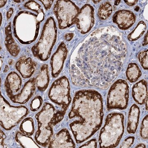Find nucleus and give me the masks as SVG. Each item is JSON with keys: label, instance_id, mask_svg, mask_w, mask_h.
<instances>
[{"label": "nucleus", "instance_id": "nucleus-1", "mask_svg": "<svg viewBox=\"0 0 148 148\" xmlns=\"http://www.w3.org/2000/svg\"><path fill=\"white\" fill-rule=\"evenodd\" d=\"M127 52L122 34L116 27L96 29L83 43L72 62L73 84L108 87L120 72Z\"/></svg>", "mask_w": 148, "mask_h": 148}, {"label": "nucleus", "instance_id": "nucleus-2", "mask_svg": "<svg viewBox=\"0 0 148 148\" xmlns=\"http://www.w3.org/2000/svg\"><path fill=\"white\" fill-rule=\"evenodd\" d=\"M102 96L98 91L83 90L74 95L71 110L69 114V124L76 142L83 143L100 129L103 123Z\"/></svg>", "mask_w": 148, "mask_h": 148}, {"label": "nucleus", "instance_id": "nucleus-3", "mask_svg": "<svg viewBox=\"0 0 148 148\" xmlns=\"http://www.w3.org/2000/svg\"><path fill=\"white\" fill-rule=\"evenodd\" d=\"M64 115L61 111L56 110L50 103L44 104L42 110L36 115L38 125L35 137L37 143L43 147L49 144L53 137L52 125L60 122Z\"/></svg>", "mask_w": 148, "mask_h": 148}, {"label": "nucleus", "instance_id": "nucleus-4", "mask_svg": "<svg viewBox=\"0 0 148 148\" xmlns=\"http://www.w3.org/2000/svg\"><path fill=\"white\" fill-rule=\"evenodd\" d=\"M41 22L38 15L30 12H21L14 20V36L23 44L33 42L38 36Z\"/></svg>", "mask_w": 148, "mask_h": 148}, {"label": "nucleus", "instance_id": "nucleus-5", "mask_svg": "<svg viewBox=\"0 0 148 148\" xmlns=\"http://www.w3.org/2000/svg\"><path fill=\"white\" fill-rule=\"evenodd\" d=\"M124 116L120 113L109 114L100 132L101 148H115L118 145L124 132Z\"/></svg>", "mask_w": 148, "mask_h": 148}, {"label": "nucleus", "instance_id": "nucleus-6", "mask_svg": "<svg viewBox=\"0 0 148 148\" xmlns=\"http://www.w3.org/2000/svg\"><path fill=\"white\" fill-rule=\"evenodd\" d=\"M57 34L55 20L53 17H49L44 25L38 41L32 48L34 56L42 61H47L56 42Z\"/></svg>", "mask_w": 148, "mask_h": 148}, {"label": "nucleus", "instance_id": "nucleus-7", "mask_svg": "<svg viewBox=\"0 0 148 148\" xmlns=\"http://www.w3.org/2000/svg\"><path fill=\"white\" fill-rule=\"evenodd\" d=\"M29 110L25 106H11L1 94V125L4 129L10 130L15 127L27 116Z\"/></svg>", "mask_w": 148, "mask_h": 148}, {"label": "nucleus", "instance_id": "nucleus-8", "mask_svg": "<svg viewBox=\"0 0 148 148\" xmlns=\"http://www.w3.org/2000/svg\"><path fill=\"white\" fill-rule=\"evenodd\" d=\"M48 97L53 103L61 107L60 111L65 114L71 102L70 83L66 77L59 78L53 83Z\"/></svg>", "mask_w": 148, "mask_h": 148}, {"label": "nucleus", "instance_id": "nucleus-9", "mask_svg": "<svg viewBox=\"0 0 148 148\" xmlns=\"http://www.w3.org/2000/svg\"><path fill=\"white\" fill-rule=\"evenodd\" d=\"M129 88L127 82L120 79L112 85L107 97L108 110L113 109L125 110L129 101Z\"/></svg>", "mask_w": 148, "mask_h": 148}, {"label": "nucleus", "instance_id": "nucleus-10", "mask_svg": "<svg viewBox=\"0 0 148 148\" xmlns=\"http://www.w3.org/2000/svg\"><path fill=\"white\" fill-rule=\"evenodd\" d=\"M79 10V8L72 1H57L53 12L58 20L59 29H66L75 24Z\"/></svg>", "mask_w": 148, "mask_h": 148}, {"label": "nucleus", "instance_id": "nucleus-11", "mask_svg": "<svg viewBox=\"0 0 148 148\" xmlns=\"http://www.w3.org/2000/svg\"><path fill=\"white\" fill-rule=\"evenodd\" d=\"M94 9L92 6L86 4L80 10L75 24L80 32L83 34L88 33L94 24Z\"/></svg>", "mask_w": 148, "mask_h": 148}, {"label": "nucleus", "instance_id": "nucleus-12", "mask_svg": "<svg viewBox=\"0 0 148 148\" xmlns=\"http://www.w3.org/2000/svg\"><path fill=\"white\" fill-rule=\"evenodd\" d=\"M68 53V50L66 44L64 42H61L51 59V75L53 77H57L61 73Z\"/></svg>", "mask_w": 148, "mask_h": 148}, {"label": "nucleus", "instance_id": "nucleus-13", "mask_svg": "<svg viewBox=\"0 0 148 148\" xmlns=\"http://www.w3.org/2000/svg\"><path fill=\"white\" fill-rule=\"evenodd\" d=\"M75 144L68 130L64 128L52 137L48 148H75Z\"/></svg>", "mask_w": 148, "mask_h": 148}, {"label": "nucleus", "instance_id": "nucleus-14", "mask_svg": "<svg viewBox=\"0 0 148 148\" xmlns=\"http://www.w3.org/2000/svg\"><path fill=\"white\" fill-rule=\"evenodd\" d=\"M136 16L131 11L121 10L116 12L113 17V21L121 30H127L135 23Z\"/></svg>", "mask_w": 148, "mask_h": 148}, {"label": "nucleus", "instance_id": "nucleus-15", "mask_svg": "<svg viewBox=\"0 0 148 148\" xmlns=\"http://www.w3.org/2000/svg\"><path fill=\"white\" fill-rule=\"evenodd\" d=\"M34 78L31 79L25 83L21 92L10 98L13 103L20 104L27 103L34 95L36 90Z\"/></svg>", "mask_w": 148, "mask_h": 148}, {"label": "nucleus", "instance_id": "nucleus-16", "mask_svg": "<svg viewBox=\"0 0 148 148\" xmlns=\"http://www.w3.org/2000/svg\"><path fill=\"white\" fill-rule=\"evenodd\" d=\"M37 64L30 57L21 56L16 62V70L24 78H29L32 76L36 69Z\"/></svg>", "mask_w": 148, "mask_h": 148}, {"label": "nucleus", "instance_id": "nucleus-17", "mask_svg": "<svg viewBox=\"0 0 148 148\" xmlns=\"http://www.w3.org/2000/svg\"><path fill=\"white\" fill-rule=\"evenodd\" d=\"M22 84L20 77L15 72L8 74L5 82V89L9 98L15 95L20 90Z\"/></svg>", "mask_w": 148, "mask_h": 148}, {"label": "nucleus", "instance_id": "nucleus-18", "mask_svg": "<svg viewBox=\"0 0 148 148\" xmlns=\"http://www.w3.org/2000/svg\"><path fill=\"white\" fill-rule=\"evenodd\" d=\"M132 96L138 104L142 105L145 103L148 98L147 82L142 79L135 84L132 88Z\"/></svg>", "mask_w": 148, "mask_h": 148}, {"label": "nucleus", "instance_id": "nucleus-19", "mask_svg": "<svg viewBox=\"0 0 148 148\" xmlns=\"http://www.w3.org/2000/svg\"><path fill=\"white\" fill-rule=\"evenodd\" d=\"M140 110L136 104H133L130 109L128 114L127 131L129 134H135L138 129L140 119Z\"/></svg>", "mask_w": 148, "mask_h": 148}, {"label": "nucleus", "instance_id": "nucleus-20", "mask_svg": "<svg viewBox=\"0 0 148 148\" xmlns=\"http://www.w3.org/2000/svg\"><path fill=\"white\" fill-rule=\"evenodd\" d=\"M36 86L41 92L46 90L49 82L48 65L43 64L41 67L39 73L35 79Z\"/></svg>", "mask_w": 148, "mask_h": 148}, {"label": "nucleus", "instance_id": "nucleus-21", "mask_svg": "<svg viewBox=\"0 0 148 148\" xmlns=\"http://www.w3.org/2000/svg\"><path fill=\"white\" fill-rule=\"evenodd\" d=\"M5 44L7 49L10 53L14 57H16L20 52V47L14 39L12 34L11 23L5 28Z\"/></svg>", "mask_w": 148, "mask_h": 148}, {"label": "nucleus", "instance_id": "nucleus-22", "mask_svg": "<svg viewBox=\"0 0 148 148\" xmlns=\"http://www.w3.org/2000/svg\"><path fill=\"white\" fill-rule=\"evenodd\" d=\"M15 139L22 148H40L31 137L21 132H17L15 135Z\"/></svg>", "mask_w": 148, "mask_h": 148}, {"label": "nucleus", "instance_id": "nucleus-23", "mask_svg": "<svg viewBox=\"0 0 148 148\" xmlns=\"http://www.w3.org/2000/svg\"><path fill=\"white\" fill-rule=\"evenodd\" d=\"M142 73L137 64L130 63L128 65L126 71V77L130 82H136L139 79Z\"/></svg>", "mask_w": 148, "mask_h": 148}, {"label": "nucleus", "instance_id": "nucleus-24", "mask_svg": "<svg viewBox=\"0 0 148 148\" xmlns=\"http://www.w3.org/2000/svg\"><path fill=\"white\" fill-rule=\"evenodd\" d=\"M19 129L21 133L25 135L28 136L33 135L35 130L34 120L31 117L25 119L21 122Z\"/></svg>", "mask_w": 148, "mask_h": 148}, {"label": "nucleus", "instance_id": "nucleus-25", "mask_svg": "<svg viewBox=\"0 0 148 148\" xmlns=\"http://www.w3.org/2000/svg\"><path fill=\"white\" fill-rule=\"evenodd\" d=\"M147 26L144 21L139 22L137 27L127 36V38L130 41H133L138 40L143 36Z\"/></svg>", "mask_w": 148, "mask_h": 148}, {"label": "nucleus", "instance_id": "nucleus-26", "mask_svg": "<svg viewBox=\"0 0 148 148\" xmlns=\"http://www.w3.org/2000/svg\"><path fill=\"white\" fill-rule=\"evenodd\" d=\"M112 12V7L110 3L106 2L102 3L98 10L99 18L103 20L107 19L110 16Z\"/></svg>", "mask_w": 148, "mask_h": 148}, {"label": "nucleus", "instance_id": "nucleus-27", "mask_svg": "<svg viewBox=\"0 0 148 148\" xmlns=\"http://www.w3.org/2000/svg\"><path fill=\"white\" fill-rule=\"evenodd\" d=\"M24 7L28 9L37 12L38 16L42 21L44 18V13L43 12L41 6L35 1H29L24 5Z\"/></svg>", "mask_w": 148, "mask_h": 148}, {"label": "nucleus", "instance_id": "nucleus-28", "mask_svg": "<svg viewBox=\"0 0 148 148\" xmlns=\"http://www.w3.org/2000/svg\"><path fill=\"white\" fill-rule=\"evenodd\" d=\"M148 117L147 115L143 119L140 130V136L145 140H148Z\"/></svg>", "mask_w": 148, "mask_h": 148}, {"label": "nucleus", "instance_id": "nucleus-29", "mask_svg": "<svg viewBox=\"0 0 148 148\" xmlns=\"http://www.w3.org/2000/svg\"><path fill=\"white\" fill-rule=\"evenodd\" d=\"M42 98L40 96H37L35 97L30 105V109L32 112H36L40 108L42 104Z\"/></svg>", "mask_w": 148, "mask_h": 148}, {"label": "nucleus", "instance_id": "nucleus-30", "mask_svg": "<svg viewBox=\"0 0 148 148\" xmlns=\"http://www.w3.org/2000/svg\"><path fill=\"white\" fill-rule=\"evenodd\" d=\"M148 50H147L143 51L138 55V58L141 66L143 69L146 70H148Z\"/></svg>", "mask_w": 148, "mask_h": 148}, {"label": "nucleus", "instance_id": "nucleus-31", "mask_svg": "<svg viewBox=\"0 0 148 148\" xmlns=\"http://www.w3.org/2000/svg\"><path fill=\"white\" fill-rule=\"evenodd\" d=\"M135 140V137H133V136L128 137L123 142L120 147L130 148L133 145Z\"/></svg>", "mask_w": 148, "mask_h": 148}, {"label": "nucleus", "instance_id": "nucleus-32", "mask_svg": "<svg viewBox=\"0 0 148 148\" xmlns=\"http://www.w3.org/2000/svg\"><path fill=\"white\" fill-rule=\"evenodd\" d=\"M97 142L95 139H92L86 142L84 145L79 147V148H97Z\"/></svg>", "mask_w": 148, "mask_h": 148}, {"label": "nucleus", "instance_id": "nucleus-33", "mask_svg": "<svg viewBox=\"0 0 148 148\" xmlns=\"http://www.w3.org/2000/svg\"><path fill=\"white\" fill-rule=\"evenodd\" d=\"M44 6L46 10L49 9L51 8L53 1H40Z\"/></svg>", "mask_w": 148, "mask_h": 148}, {"label": "nucleus", "instance_id": "nucleus-34", "mask_svg": "<svg viewBox=\"0 0 148 148\" xmlns=\"http://www.w3.org/2000/svg\"><path fill=\"white\" fill-rule=\"evenodd\" d=\"M5 135L1 130V148L3 147L4 142L5 140Z\"/></svg>", "mask_w": 148, "mask_h": 148}, {"label": "nucleus", "instance_id": "nucleus-35", "mask_svg": "<svg viewBox=\"0 0 148 148\" xmlns=\"http://www.w3.org/2000/svg\"><path fill=\"white\" fill-rule=\"evenodd\" d=\"M74 37V34L72 33H68L66 34L64 36L65 39L68 41H70Z\"/></svg>", "mask_w": 148, "mask_h": 148}, {"label": "nucleus", "instance_id": "nucleus-36", "mask_svg": "<svg viewBox=\"0 0 148 148\" xmlns=\"http://www.w3.org/2000/svg\"><path fill=\"white\" fill-rule=\"evenodd\" d=\"M125 3L129 6H133L137 3L138 1H124Z\"/></svg>", "mask_w": 148, "mask_h": 148}, {"label": "nucleus", "instance_id": "nucleus-37", "mask_svg": "<svg viewBox=\"0 0 148 148\" xmlns=\"http://www.w3.org/2000/svg\"><path fill=\"white\" fill-rule=\"evenodd\" d=\"M13 13V8H10L9 9L7 13V17L8 19H9L10 18L11 16H12Z\"/></svg>", "mask_w": 148, "mask_h": 148}, {"label": "nucleus", "instance_id": "nucleus-38", "mask_svg": "<svg viewBox=\"0 0 148 148\" xmlns=\"http://www.w3.org/2000/svg\"><path fill=\"white\" fill-rule=\"evenodd\" d=\"M148 45V32H147L144 38V42H143V46H146Z\"/></svg>", "mask_w": 148, "mask_h": 148}, {"label": "nucleus", "instance_id": "nucleus-39", "mask_svg": "<svg viewBox=\"0 0 148 148\" xmlns=\"http://www.w3.org/2000/svg\"><path fill=\"white\" fill-rule=\"evenodd\" d=\"M135 148H146V146L145 144H143V143H141V144H139L138 145L136 146Z\"/></svg>", "mask_w": 148, "mask_h": 148}, {"label": "nucleus", "instance_id": "nucleus-40", "mask_svg": "<svg viewBox=\"0 0 148 148\" xmlns=\"http://www.w3.org/2000/svg\"><path fill=\"white\" fill-rule=\"evenodd\" d=\"M7 1H1V8L3 7L5 5Z\"/></svg>", "mask_w": 148, "mask_h": 148}, {"label": "nucleus", "instance_id": "nucleus-41", "mask_svg": "<svg viewBox=\"0 0 148 148\" xmlns=\"http://www.w3.org/2000/svg\"><path fill=\"white\" fill-rule=\"evenodd\" d=\"M146 108L147 110H148V98H147L146 100Z\"/></svg>", "mask_w": 148, "mask_h": 148}, {"label": "nucleus", "instance_id": "nucleus-42", "mask_svg": "<svg viewBox=\"0 0 148 148\" xmlns=\"http://www.w3.org/2000/svg\"><path fill=\"white\" fill-rule=\"evenodd\" d=\"M121 1H116L115 2L114 5H118L120 3Z\"/></svg>", "mask_w": 148, "mask_h": 148}, {"label": "nucleus", "instance_id": "nucleus-43", "mask_svg": "<svg viewBox=\"0 0 148 148\" xmlns=\"http://www.w3.org/2000/svg\"><path fill=\"white\" fill-rule=\"evenodd\" d=\"M8 66L7 65H6L5 69L4 71L5 73H6L8 71Z\"/></svg>", "mask_w": 148, "mask_h": 148}, {"label": "nucleus", "instance_id": "nucleus-44", "mask_svg": "<svg viewBox=\"0 0 148 148\" xmlns=\"http://www.w3.org/2000/svg\"><path fill=\"white\" fill-rule=\"evenodd\" d=\"M13 60H10L9 61V64L10 65H12V64H13Z\"/></svg>", "mask_w": 148, "mask_h": 148}, {"label": "nucleus", "instance_id": "nucleus-45", "mask_svg": "<svg viewBox=\"0 0 148 148\" xmlns=\"http://www.w3.org/2000/svg\"><path fill=\"white\" fill-rule=\"evenodd\" d=\"M93 1L94 3L96 4L100 2L101 1Z\"/></svg>", "mask_w": 148, "mask_h": 148}, {"label": "nucleus", "instance_id": "nucleus-46", "mask_svg": "<svg viewBox=\"0 0 148 148\" xmlns=\"http://www.w3.org/2000/svg\"><path fill=\"white\" fill-rule=\"evenodd\" d=\"M2 17L1 13V25L2 24Z\"/></svg>", "mask_w": 148, "mask_h": 148}, {"label": "nucleus", "instance_id": "nucleus-47", "mask_svg": "<svg viewBox=\"0 0 148 148\" xmlns=\"http://www.w3.org/2000/svg\"><path fill=\"white\" fill-rule=\"evenodd\" d=\"M14 2H17V3H20V2H21V1H14Z\"/></svg>", "mask_w": 148, "mask_h": 148}]
</instances>
